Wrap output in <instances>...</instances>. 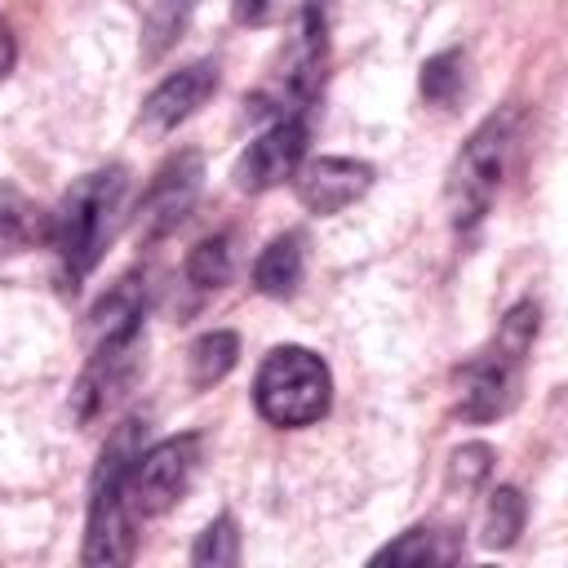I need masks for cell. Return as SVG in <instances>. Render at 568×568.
Wrapping results in <instances>:
<instances>
[{
	"mask_svg": "<svg viewBox=\"0 0 568 568\" xmlns=\"http://www.w3.org/2000/svg\"><path fill=\"white\" fill-rule=\"evenodd\" d=\"M524 519H528V506H524L519 488L501 484V488H493V493H488L479 541H484L488 550H506V546H515V541H519V532H524Z\"/></svg>",
	"mask_w": 568,
	"mask_h": 568,
	"instance_id": "16",
	"label": "cell"
},
{
	"mask_svg": "<svg viewBox=\"0 0 568 568\" xmlns=\"http://www.w3.org/2000/svg\"><path fill=\"white\" fill-rule=\"evenodd\" d=\"M186 280L209 293V288H222L231 280V235H204L191 253H186Z\"/></svg>",
	"mask_w": 568,
	"mask_h": 568,
	"instance_id": "18",
	"label": "cell"
},
{
	"mask_svg": "<svg viewBox=\"0 0 568 568\" xmlns=\"http://www.w3.org/2000/svg\"><path fill=\"white\" fill-rule=\"evenodd\" d=\"M142 422L124 417L98 453L89 479V524H84V564H129L133 532H129V466L142 453Z\"/></svg>",
	"mask_w": 568,
	"mask_h": 568,
	"instance_id": "4",
	"label": "cell"
},
{
	"mask_svg": "<svg viewBox=\"0 0 568 568\" xmlns=\"http://www.w3.org/2000/svg\"><path fill=\"white\" fill-rule=\"evenodd\" d=\"M488 475H493V448H488L484 439H470V444L453 448V457H448V484H453V488L470 493V488H479Z\"/></svg>",
	"mask_w": 568,
	"mask_h": 568,
	"instance_id": "21",
	"label": "cell"
},
{
	"mask_svg": "<svg viewBox=\"0 0 568 568\" xmlns=\"http://www.w3.org/2000/svg\"><path fill=\"white\" fill-rule=\"evenodd\" d=\"M302 275H306V240L297 231H284L262 248L253 266V288L266 297H293Z\"/></svg>",
	"mask_w": 568,
	"mask_h": 568,
	"instance_id": "12",
	"label": "cell"
},
{
	"mask_svg": "<svg viewBox=\"0 0 568 568\" xmlns=\"http://www.w3.org/2000/svg\"><path fill=\"white\" fill-rule=\"evenodd\" d=\"M373 186V164L364 160H346V155H320L297 164L293 173V191L311 213H342L346 204H355L364 191Z\"/></svg>",
	"mask_w": 568,
	"mask_h": 568,
	"instance_id": "11",
	"label": "cell"
},
{
	"mask_svg": "<svg viewBox=\"0 0 568 568\" xmlns=\"http://www.w3.org/2000/svg\"><path fill=\"white\" fill-rule=\"evenodd\" d=\"M204 186V160L195 151H178L169 155L155 178L146 182L142 200H138V235L142 240H164L169 231H178L186 222V213L195 209Z\"/></svg>",
	"mask_w": 568,
	"mask_h": 568,
	"instance_id": "8",
	"label": "cell"
},
{
	"mask_svg": "<svg viewBox=\"0 0 568 568\" xmlns=\"http://www.w3.org/2000/svg\"><path fill=\"white\" fill-rule=\"evenodd\" d=\"M417 89H422V98L430 106H453L462 98V89H466V53L462 49H444V53L426 58Z\"/></svg>",
	"mask_w": 568,
	"mask_h": 568,
	"instance_id": "17",
	"label": "cell"
},
{
	"mask_svg": "<svg viewBox=\"0 0 568 568\" xmlns=\"http://www.w3.org/2000/svg\"><path fill=\"white\" fill-rule=\"evenodd\" d=\"M200 457H204V439L195 430L169 435V439L142 448L129 466V515L155 519V515L173 510L186 497V488L200 470Z\"/></svg>",
	"mask_w": 568,
	"mask_h": 568,
	"instance_id": "7",
	"label": "cell"
},
{
	"mask_svg": "<svg viewBox=\"0 0 568 568\" xmlns=\"http://www.w3.org/2000/svg\"><path fill=\"white\" fill-rule=\"evenodd\" d=\"M13 58H18V44H13V31L0 22V80L13 71Z\"/></svg>",
	"mask_w": 568,
	"mask_h": 568,
	"instance_id": "22",
	"label": "cell"
},
{
	"mask_svg": "<svg viewBox=\"0 0 568 568\" xmlns=\"http://www.w3.org/2000/svg\"><path fill=\"white\" fill-rule=\"evenodd\" d=\"M186 359H191V386L195 390L217 386L235 368V359H240V337L231 328H213V333H204V337L191 342V355Z\"/></svg>",
	"mask_w": 568,
	"mask_h": 568,
	"instance_id": "15",
	"label": "cell"
},
{
	"mask_svg": "<svg viewBox=\"0 0 568 568\" xmlns=\"http://www.w3.org/2000/svg\"><path fill=\"white\" fill-rule=\"evenodd\" d=\"M124 191H129V173L120 164L93 169L80 182H71V191L49 213V244L58 253V275H62L67 293H75L102 262V253L120 226Z\"/></svg>",
	"mask_w": 568,
	"mask_h": 568,
	"instance_id": "2",
	"label": "cell"
},
{
	"mask_svg": "<svg viewBox=\"0 0 568 568\" xmlns=\"http://www.w3.org/2000/svg\"><path fill=\"white\" fill-rule=\"evenodd\" d=\"M537 328H541L537 302H519L497 324L493 346L479 351L470 364H462V373H457V413L466 422H493V417L515 408L524 359L537 342Z\"/></svg>",
	"mask_w": 568,
	"mask_h": 568,
	"instance_id": "3",
	"label": "cell"
},
{
	"mask_svg": "<svg viewBox=\"0 0 568 568\" xmlns=\"http://www.w3.org/2000/svg\"><path fill=\"white\" fill-rule=\"evenodd\" d=\"M213 93H217V62L200 58V62H191V67L164 75V80L146 93L138 124H142L146 133H169V129H178L182 120H191Z\"/></svg>",
	"mask_w": 568,
	"mask_h": 568,
	"instance_id": "10",
	"label": "cell"
},
{
	"mask_svg": "<svg viewBox=\"0 0 568 568\" xmlns=\"http://www.w3.org/2000/svg\"><path fill=\"white\" fill-rule=\"evenodd\" d=\"M191 564H200V568H231V564H240V532H235V519L231 515H217L213 524H204V532L195 537V546H191Z\"/></svg>",
	"mask_w": 568,
	"mask_h": 568,
	"instance_id": "20",
	"label": "cell"
},
{
	"mask_svg": "<svg viewBox=\"0 0 568 568\" xmlns=\"http://www.w3.org/2000/svg\"><path fill=\"white\" fill-rule=\"evenodd\" d=\"M40 235H49L44 213L18 186H0V257L27 253Z\"/></svg>",
	"mask_w": 568,
	"mask_h": 568,
	"instance_id": "13",
	"label": "cell"
},
{
	"mask_svg": "<svg viewBox=\"0 0 568 568\" xmlns=\"http://www.w3.org/2000/svg\"><path fill=\"white\" fill-rule=\"evenodd\" d=\"M142 324H146V297L138 288V280H120L111 297H102V306L93 311V351L71 386V417L80 426L98 422L102 413H111L129 386L138 382L142 368Z\"/></svg>",
	"mask_w": 568,
	"mask_h": 568,
	"instance_id": "1",
	"label": "cell"
},
{
	"mask_svg": "<svg viewBox=\"0 0 568 568\" xmlns=\"http://www.w3.org/2000/svg\"><path fill=\"white\" fill-rule=\"evenodd\" d=\"M191 9H195V0H151L146 36H142V58H146V62H155V58L186 31Z\"/></svg>",
	"mask_w": 568,
	"mask_h": 568,
	"instance_id": "19",
	"label": "cell"
},
{
	"mask_svg": "<svg viewBox=\"0 0 568 568\" xmlns=\"http://www.w3.org/2000/svg\"><path fill=\"white\" fill-rule=\"evenodd\" d=\"M510 142H515V115L497 111L453 155L448 182H444V204H448V222L457 231L479 226L484 213L493 209L501 173H506V160H510Z\"/></svg>",
	"mask_w": 568,
	"mask_h": 568,
	"instance_id": "6",
	"label": "cell"
},
{
	"mask_svg": "<svg viewBox=\"0 0 568 568\" xmlns=\"http://www.w3.org/2000/svg\"><path fill=\"white\" fill-rule=\"evenodd\" d=\"M453 559H462V541L439 528H408L404 537L386 541L373 555V564H453Z\"/></svg>",
	"mask_w": 568,
	"mask_h": 568,
	"instance_id": "14",
	"label": "cell"
},
{
	"mask_svg": "<svg viewBox=\"0 0 568 568\" xmlns=\"http://www.w3.org/2000/svg\"><path fill=\"white\" fill-rule=\"evenodd\" d=\"M302 155H306V120L302 115H288V120H275L266 133H257L244 146V155L235 160V173L231 178H235L240 191L262 195V191L288 182L297 173Z\"/></svg>",
	"mask_w": 568,
	"mask_h": 568,
	"instance_id": "9",
	"label": "cell"
},
{
	"mask_svg": "<svg viewBox=\"0 0 568 568\" xmlns=\"http://www.w3.org/2000/svg\"><path fill=\"white\" fill-rule=\"evenodd\" d=\"M253 404L271 426H311L333 404V373L306 346H275L253 377Z\"/></svg>",
	"mask_w": 568,
	"mask_h": 568,
	"instance_id": "5",
	"label": "cell"
}]
</instances>
